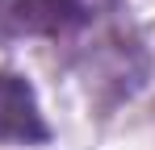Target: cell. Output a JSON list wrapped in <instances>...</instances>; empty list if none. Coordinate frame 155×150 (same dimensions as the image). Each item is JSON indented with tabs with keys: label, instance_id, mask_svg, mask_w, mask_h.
Masks as SVG:
<instances>
[{
	"label": "cell",
	"instance_id": "7a4b0ae2",
	"mask_svg": "<svg viewBox=\"0 0 155 150\" xmlns=\"http://www.w3.org/2000/svg\"><path fill=\"white\" fill-rule=\"evenodd\" d=\"M0 142L4 146H46L51 125L29 75L0 71Z\"/></svg>",
	"mask_w": 155,
	"mask_h": 150
},
{
	"label": "cell",
	"instance_id": "6da1fadb",
	"mask_svg": "<svg viewBox=\"0 0 155 150\" xmlns=\"http://www.w3.org/2000/svg\"><path fill=\"white\" fill-rule=\"evenodd\" d=\"M113 13H122V0H0V38L71 42Z\"/></svg>",
	"mask_w": 155,
	"mask_h": 150
}]
</instances>
